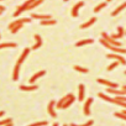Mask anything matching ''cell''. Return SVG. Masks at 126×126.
<instances>
[{
  "label": "cell",
  "instance_id": "1",
  "mask_svg": "<svg viewBox=\"0 0 126 126\" xmlns=\"http://www.w3.org/2000/svg\"><path fill=\"white\" fill-rule=\"evenodd\" d=\"M30 51H31L30 48H25V49L22 51L21 56L19 57L16 64H15V67H14V71H13V80H14V82L19 80V77H20V67H21V64L24 63V61L26 59V57L29 56Z\"/></svg>",
  "mask_w": 126,
  "mask_h": 126
},
{
  "label": "cell",
  "instance_id": "2",
  "mask_svg": "<svg viewBox=\"0 0 126 126\" xmlns=\"http://www.w3.org/2000/svg\"><path fill=\"white\" fill-rule=\"evenodd\" d=\"M31 17H25V19H19V20H15V21H13L11 24H9V26H8V29L11 31V33H17L20 30H21V27L24 26V24H27V22H31Z\"/></svg>",
  "mask_w": 126,
  "mask_h": 126
},
{
  "label": "cell",
  "instance_id": "3",
  "mask_svg": "<svg viewBox=\"0 0 126 126\" xmlns=\"http://www.w3.org/2000/svg\"><path fill=\"white\" fill-rule=\"evenodd\" d=\"M35 1H36V0H26V1H25L24 4H21V5H20V6L15 10V13H14L13 15H14L15 17H17V16H19L21 13H24V11L29 10V9H30V6H31V4H33Z\"/></svg>",
  "mask_w": 126,
  "mask_h": 126
},
{
  "label": "cell",
  "instance_id": "4",
  "mask_svg": "<svg viewBox=\"0 0 126 126\" xmlns=\"http://www.w3.org/2000/svg\"><path fill=\"white\" fill-rule=\"evenodd\" d=\"M100 43H101L104 47L109 48L110 51H112V52H115V53H126V49H125V48H121V47L112 46V45H110V43H109L106 40H104V38H100Z\"/></svg>",
  "mask_w": 126,
  "mask_h": 126
},
{
  "label": "cell",
  "instance_id": "5",
  "mask_svg": "<svg viewBox=\"0 0 126 126\" xmlns=\"http://www.w3.org/2000/svg\"><path fill=\"white\" fill-rule=\"evenodd\" d=\"M101 38H104V40H106L110 45H112V46H116V47H121V43L117 41V40H115V38H112L110 35H108L106 32H101Z\"/></svg>",
  "mask_w": 126,
  "mask_h": 126
},
{
  "label": "cell",
  "instance_id": "6",
  "mask_svg": "<svg viewBox=\"0 0 126 126\" xmlns=\"http://www.w3.org/2000/svg\"><path fill=\"white\" fill-rule=\"evenodd\" d=\"M84 6V3L83 1H79V3H77L73 8H72V11H71V15L73 16V17H77L78 16V14H79V10L82 9Z\"/></svg>",
  "mask_w": 126,
  "mask_h": 126
},
{
  "label": "cell",
  "instance_id": "7",
  "mask_svg": "<svg viewBox=\"0 0 126 126\" xmlns=\"http://www.w3.org/2000/svg\"><path fill=\"white\" fill-rule=\"evenodd\" d=\"M96 82H98L99 84H104V85H106V88H117V87H119L117 83H112V82H109V80L103 79V78H98Z\"/></svg>",
  "mask_w": 126,
  "mask_h": 126
},
{
  "label": "cell",
  "instance_id": "8",
  "mask_svg": "<svg viewBox=\"0 0 126 126\" xmlns=\"http://www.w3.org/2000/svg\"><path fill=\"white\" fill-rule=\"evenodd\" d=\"M92 103H93V98H88L87 100H85V103H84V108H83V110H84V115H87V116H89L92 112H90V105H92Z\"/></svg>",
  "mask_w": 126,
  "mask_h": 126
},
{
  "label": "cell",
  "instance_id": "9",
  "mask_svg": "<svg viewBox=\"0 0 126 126\" xmlns=\"http://www.w3.org/2000/svg\"><path fill=\"white\" fill-rule=\"evenodd\" d=\"M54 106H56V101L54 100H51L49 103H48V106H47V111H48V114L52 116V117H57V114H56V111H54Z\"/></svg>",
  "mask_w": 126,
  "mask_h": 126
},
{
  "label": "cell",
  "instance_id": "10",
  "mask_svg": "<svg viewBox=\"0 0 126 126\" xmlns=\"http://www.w3.org/2000/svg\"><path fill=\"white\" fill-rule=\"evenodd\" d=\"M106 57L108 58H111V59H115V61H119L121 64H126V59L122 57V56H120V54H114V53H108L106 54Z\"/></svg>",
  "mask_w": 126,
  "mask_h": 126
},
{
  "label": "cell",
  "instance_id": "11",
  "mask_svg": "<svg viewBox=\"0 0 126 126\" xmlns=\"http://www.w3.org/2000/svg\"><path fill=\"white\" fill-rule=\"evenodd\" d=\"M46 74V71H40V72H37V73H35L30 79H29V83L30 84H33V83H36V80L38 79V78H41L42 76H45Z\"/></svg>",
  "mask_w": 126,
  "mask_h": 126
},
{
  "label": "cell",
  "instance_id": "12",
  "mask_svg": "<svg viewBox=\"0 0 126 126\" xmlns=\"http://www.w3.org/2000/svg\"><path fill=\"white\" fill-rule=\"evenodd\" d=\"M31 19H37V20H48V19H52L51 15L48 14H31Z\"/></svg>",
  "mask_w": 126,
  "mask_h": 126
},
{
  "label": "cell",
  "instance_id": "13",
  "mask_svg": "<svg viewBox=\"0 0 126 126\" xmlns=\"http://www.w3.org/2000/svg\"><path fill=\"white\" fill-rule=\"evenodd\" d=\"M35 41H36V42H35V45L32 46V49H33V51L38 49V48L42 46V38H41V36H40L38 33L35 35Z\"/></svg>",
  "mask_w": 126,
  "mask_h": 126
},
{
  "label": "cell",
  "instance_id": "14",
  "mask_svg": "<svg viewBox=\"0 0 126 126\" xmlns=\"http://www.w3.org/2000/svg\"><path fill=\"white\" fill-rule=\"evenodd\" d=\"M71 96H73V94H72V93H69V94L64 95L62 99H59V101H57V103H56V108H59V109H61V108H62V105L64 104V103H66V101L71 98Z\"/></svg>",
  "mask_w": 126,
  "mask_h": 126
},
{
  "label": "cell",
  "instance_id": "15",
  "mask_svg": "<svg viewBox=\"0 0 126 126\" xmlns=\"http://www.w3.org/2000/svg\"><path fill=\"white\" fill-rule=\"evenodd\" d=\"M84 92H85V87L83 84H79V87H78V99H79V101L84 100V94H85Z\"/></svg>",
  "mask_w": 126,
  "mask_h": 126
},
{
  "label": "cell",
  "instance_id": "16",
  "mask_svg": "<svg viewBox=\"0 0 126 126\" xmlns=\"http://www.w3.org/2000/svg\"><path fill=\"white\" fill-rule=\"evenodd\" d=\"M110 36H111L112 38H115V40L124 37V36H125V30H124V27L119 26V27H117V33H116V35H110Z\"/></svg>",
  "mask_w": 126,
  "mask_h": 126
},
{
  "label": "cell",
  "instance_id": "17",
  "mask_svg": "<svg viewBox=\"0 0 126 126\" xmlns=\"http://www.w3.org/2000/svg\"><path fill=\"white\" fill-rule=\"evenodd\" d=\"M37 85L35 84H31V85H20V90H24V92H33V90H37Z\"/></svg>",
  "mask_w": 126,
  "mask_h": 126
},
{
  "label": "cell",
  "instance_id": "18",
  "mask_svg": "<svg viewBox=\"0 0 126 126\" xmlns=\"http://www.w3.org/2000/svg\"><path fill=\"white\" fill-rule=\"evenodd\" d=\"M125 8H126V1H125V3H122L121 5H119V6H117V8L111 13V16H116V15H119V14H120V11H122Z\"/></svg>",
  "mask_w": 126,
  "mask_h": 126
},
{
  "label": "cell",
  "instance_id": "19",
  "mask_svg": "<svg viewBox=\"0 0 126 126\" xmlns=\"http://www.w3.org/2000/svg\"><path fill=\"white\" fill-rule=\"evenodd\" d=\"M94 22H96V17H92V19H90V20H88L87 22L82 24V25H80V29H88V27H90Z\"/></svg>",
  "mask_w": 126,
  "mask_h": 126
},
{
  "label": "cell",
  "instance_id": "20",
  "mask_svg": "<svg viewBox=\"0 0 126 126\" xmlns=\"http://www.w3.org/2000/svg\"><path fill=\"white\" fill-rule=\"evenodd\" d=\"M93 42H94L93 38H87V40L78 41V42L76 43V46H77V47H80V46H85V45H88V43H93Z\"/></svg>",
  "mask_w": 126,
  "mask_h": 126
},
{
  "label": "cell",
  "instance_id": "21",
  "mask_svg": "<svg viewBox=\"0 0 126 126\" xmlns=\"http://www.w3.org/2000/svg\"><path fill=\"white\" fill-rule=\"evenodd\" d=\"M74 100H76V96H74V95H73V96H71V98H69V99L64 103V104L62 105V108H61V109H67V108H69V106L74 103Z\"/></svg>",
  "mask_w": 126,
  "mask_h": 126
},
{
  "label": "cell",
  "instance_id": "22",
  "mask_svg": "<svg viewBox=\"0 0 126 126\" xmlns=\"http://www.w3.org/2000/svg\"><path fill=\"white\" fill-rule=\"evenodd\" d=\"M17 43L15 42H5V43H0V49H3V48H10V47H16Z\"/></svg>",
  "mask_w": 126,
  "mask_h": 126
},
{
  "label": "cell",
  "instance_id": "23",
  "mask_svg": "<svg viewBox=\"0 0 126 126\" xmlns=\"http://www.w3.org/2000/svg\"><path fill=\"white\" fill-rule=\"evenodd\" d=\"M57 21L53 20V19H48V20H42L41 21V25L42 26H47V25H56Z\"/></svg>",
  "mask_w": 126,
  "mask_h": 126
},
{
  "label": "cell",
  "instance_id": "24",
  "mask_svg": "<svg viewBox=\"0 0 126 126\" xmlns=\"http://www.w3.org/2000/svg\"><path fill=\"white\" fill-rule=\"evenodd\" d=\"M108 5V1H104V3H100L98 6H95V9H94V13H99L100 10H103L105 6Z\"/></svg>",
  "mask_w": 126,
  "mask_h": 126
},
{
  "label": "cell",
  "instance_id": "25",
  "mask_svg": "<svg viewBox=\"0 0 126 126\" xmlns=\"http://www.w3.org/2000/svg\"><path fill=\"white\" fill-rule=\"evenodd\" d=\"M74 71H77L79 73H88L89 72L88 68H84V67H80V66H74Z\"/></svg>",
  "mask_w": 126,
  "mask_h": 126
},
{
  "label": "cell",
  "instance_id": "26",
  "mask_svg": "<svg viewBox=\"0 0 126 126\" xmlns=\"http://www.w3.org/2000/svg\"><path fill=\"white\" fill-rule=\"evenodd\" d=\"M119 64H121V63H120L119 61H115L114 63H111V64H110V66H109V67H108L106 69H108L109 72H110V71H114V69H115V68H116V67H117Z\"/></svg>",
  "mask_w": 126,
  "mask_h": 126
},
{
  "label": "cell",
  "instance_id": "27",
  "mask_svg": "<svg viewBox=\"0 0 126 126\" xmlns=\"http://www.w3.org/2000/svg\"><path fill=\"white\" fill-rule=\"evenodd\" d=\"M94 124V121L93 120H89V121H87V122H84V124H80V125H77V124H71V126H92Z\"/></svg>",
  "mask_w": 126,
  "mask_h": 126
},
{
  "label": "cell",
  "instance_id": "28",
  "mask_svg": "<svg viewBox=\"0 0 126 126\" xmlns=\"http://www.w3.org/2000/svg\"><path fill=\"white\" fill-rule=\"evenodd\" d=\"M48 122L47 121H40V122H33V124H30L27 126H47Z\"/></svg>",
  "mask_w": 126,
  "mask_h": 126
},
{
  "label": "cell",
  "instance_id": "29",
  "mask_svg": "<svg viewBox=\"0 0 126 126\" xmlns=\"http://www.w3.org/2000/svg\"><path fill=\"white\" fill-rule=\"evenodd\" d=\"M43 3V0H36V1L33 3V4H31V6H30V9L29 10H31V9H35L36 6H38L40 4H42Z\"/></svg>",
  "mask_w": 126,
  "mask_h": 126
},
{
  "label": "cell",
  "instance_id": "30",
  "mask_svg": "<svg viewBox=\"0 0 126 126\" xmlns=\"http://www.w3.org/2000/svg\"><path fill=\"white\" fill-rule=\"evenodd\" d=\"M114 115H115L116 117H120V119H122V120L126 121V114H124V112H115Z\"/></svg>",
  "mask_w": 126,
  "mask_h": 126
},
{
  "label": "cell",
  "instance_id": "31",
  "mask_svg": "<svg viewBox=\"0 0 126 126\" xmlns=\"http://www.w3.org/2000/svg\"><path fill=\"white\" fill-rule=\"evenodd\" d=\"M13 120L11 119H5V120H1L0 121V126H4V125H6V124H9V122H11Z\"/></svg>",
  "mask_w": 126,
  "mask_h": 126
},
{
  "label": "cell",
  "instance_id": "32",
  "mask_svg": "<svg viewBox=\"0 0 126 126\" xmlns=\"http://www.w3.org/2000/svg\"><path fill=\"white\" fill-rule=\"evenodd\" d=\"M4 126H14V122L11 121V122H9V124H6V125H4Z\"/></svg>",
  "mask_w": 126,
  "mask_h": 126
},
{
  "label": "cell",
  "instance_id": "33",
  "mask_svg": "<svg viewBox=\"0 0 126 126\" xmlns=\"http://www.w3.org/2000/svg\"><path fill=\"white\" fill-rule=\"evenodd\" d=\"M0 10H1V11H4V10H5V8H4L3 5H0Z\"/></svg>",
  "mask_w": 126,
  "mask_h": 126
},
{
  "label": "cell",
  "instance_id": "34",
  "mask_svg": "<svg viewBox=\"0 0 126 126\" xmlns=\"http://www.w3.org/2000/svg\"><path fill=\"white\" fill-rule=\"evenodd\" d=\"M4 114H5L4 111H0V117H1V116H4Z\"/></svg>",
  "mask_w": 126,
  "mask_h": 126
},
{
  "label": "cell",
  "instance_id": "35",
  "mask_svg": "<svg viewBox=\"0 0 126 126\" xmlns=\"http://www.w3.org/2000/svg\"><path fill=\"white\" fill-rule=\"evenodd\" d=\"M121 89H122V90H125V92H126V85H124V87H122V88H121Z\"/></svg>",
  "mask_w": 126,
  "mask_h": 126
},
{
  "label": "cell",
  "instance_id": "36",
  "mask_svg": "<svg viewBox=\"0 0 126 126\" xmlns=\"http://www.w3.org/2000/svg\"><path fill=\"white\" fill-rule=\"evenodd\" d=\"M52 126H59V125H58V122H54V124H53Z\"/></svg>",
  "mask_w": 126,
  "mask_h": 126
},
{
  "label": "cell",
  "instance_id": "37",
  "mask_svg": "<svg viewBox=\"0 0 126 126\" xmlns=\"http://www.w3.org/2000/svg\"><path fill=\"white\" fill-rule=\"evenodd\" d=\"M121 112H124V114H126V110H124V111H121Z\"/></svg>",
  "mask_w": 126,
  "mask_h": 126
},
{
  "label": "cell",
  "instance_id": "38",
  "mask_svg": "<svg viewBox=\"0 0 126 126\" xmlns=\"http://www.w3.org/2000/svg\"><path fill=\"white\" fill-rule=\"evenodd\" d=\"M105 1H108V3H109V1H111V0H105Z\"/></svg>",
  "mask_w": 126,
  "mask_h": 126
},
{
  "label": "cell",
  "instance_id": "39",
  "mask_svg": "<svg viewBox=\"0 0 126 126\" xmlns=\"http://www.w3.org/2000/svg\"><path fill=\"white\" fill-rule=\"evenodd\" d=\"M1 13H3V11H1V10H0V15H1Z\"/></svg>",
  "mask_w": 126,
  "mask_h": 126
},
{
  "label": "cell",
  "instance_id": "40",
  "mask_svg": "<svg viewBox=\"0 0 126 126\" xmlns=\"http://www.w3.org/2000/svg\"><path fill=\"white\" fill-rule=\"evenodd\" d=\"M64 1H66V3H67V1H69V0H64Z\"/></svg>",
  "mask_w": 126,
  "mask_h": 126
},
{
  "label": "cell",
  "instance_id": "41",
  "mask_svg": "<svg viewBox=\"0 0 126 126\" xmlns=\"http://www.w3.org/2000/svg\"><path fill=\"white\" fill-rule=\"evenodd\" d=\"M63 126H68V125H63Z\"/></svg>",
  "mask_w": 126,
  "mask_h": 126
},
{
  "label": "cell",
  "instance_id": "42",
  "mask_svg": "<svg viewBox=\"0 0 126 126\" xmlns=\"http://www.w3.org/2000/svg\"><path fill=\"white\" fill-rule=\"evenodd\" d=\"M0 38H1V35H0Z\"/></svg>",
  "mask_w": 126,
  "mask_h": 126
},
{
  "label": "cell",
  "instance_id": "43",
  "mask_svg": "<svg viewBox=\"0 0 126 126\" xmlns=\"http://www.w3.org/2000/svg\"><path fill=\"white\" fill-rule=\"evenodd\" d=\"M125 74H126V71H125Z\"/></svg>",
  "mask_w": 126,
  "mask_h": 126
},
{
  "label": "cell",
  "instance_id": "44",
  "mask_svg": "<svg viewBox=\"0 0 126 126\" xmlns=\"http://www.w3.org/2000/svg\"><path fill=\"white\" fill-rule=\"evenodd\" d=\"M125 35H126V31H125Z\"/></svg>",
  "mask_w": 126,
  "mask_h": 126
},
{
  "label": "cell",
  "instance_id": "45",
  "mask_svg": "<svg viewBox=\"0 0 126 126\" xmlns=\"http://www.w3.org/2000/svg\"><path fill=\"white\" fill-rule=\"evenodd\" d=\"M0 1H3V0H0Z\"/></svg>",
  "mask_w": 126,
  "mask_h": 126
}]
</instances>
